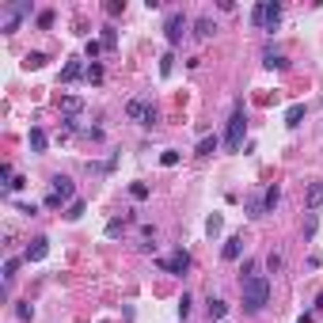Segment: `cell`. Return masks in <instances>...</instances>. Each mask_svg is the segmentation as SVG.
Instances as JSON below:
<instances>
[{
  "label": "cell",
  "instance_id": "cell-7",
  "mask_svg": "<svg viewBox=\"0 0 323 323\" xmlns=\"http://www.w3.org/2000/svg\"><path fill=\"white\" fill-rule=\"evenodd\" d=\"M160 266L168 274H187L190 270V255H187V251H175L171 259H160Z\"/></svg>",
  "mask_w": 323,
  "mask_h": 323
},
{
  "label": "cell",
  "instance_id": "cell-22",
  "mask_svg": "<svg viewBox=\"0 0 323 323\" xmlns=\"http://www.w3.org/2000/svg\"><path fill=\"white\" fill-rule=\"evenodd\" d=\"M61 106H65V111H68V114H76V111H80V106H84V103H80V99H76V95H65V99H61Z\"/></svg>",
  "mask_w": 323,
  "mask_h": 323
},
{
  "label": "cell",
  "instance_id": "cell-26",
  "mask_svg": "<svg viewBox=\"0 0 323 323\" xmlns=\"http://www.w3.org/2000/svg\"><path fill=\"white\" fill-rule=\"evenodd\" d=\"M27 65H31V68H42V65H46V53H27Z\"/></svg>",
  "mask_w": 323,
  "mask_h": 323
},
{
  "label": "cell",
  "instance_id": "cell-3",
  "mask_svg": "<svg viewBox=\"0 0 323 323\" xmlns=\"http://www.w3.org/2000/svg\"><path fill=\"white\" fill-rule=\"evenodd\" d=\"M278 19H281V4H278V0H262V4L251 8V23L262 27V31H274Z\"/></svg>",
  "mask_w": 323,
  "mask_h": 323
},
{
  "label": "cell",
  "instance_id": "cell-33",
  "mask_svg": "<svg viewBox=\"0 0 323 323\" xmlns=\"http://www.w3.org/2000/svg\"><path fill=\"white\" fill-rule=\"evenodd\" d=\"M266 266H270V274H274V270H281V255H270V259H266Z\"/></svg>",
  "mask_w": 323,
  "mask_h": 323
},
{
  "label": "cell",
  "instance_id": "cell-16",
  "mask_svg": "<svg viewBox=\"0 0 323 323\" xmlns=\"http://www.w3.org/2000/svg\"><path fill=\"white\" fill-rule=\"evenodd\" d=\"M217 137H202V141H198V156H213V152H217Z\"/></svg>",
  "mask_w": 323,
  "mask_h": 323
},
{
  "label": "cell",
  "instance_id": "cell-4",
  "mask_svg": "<svg viewBox=\"0 0 323 323\" xmlns=\"http://www.w3.org/2000/svg\"><path fill=\"white\" fill-rule=\"evenodd\" d=\"M243 133H247V118H243V106H236V111H232V118H228V133H224V145L236 152L240 145H243Z\"/></svg>",
  "mask_w": 323,
  "mask_h": 323
},
{
  "label": "cell",
  "instance_id": "cell-20",
  "mask_svg": "<svg viewBox=\"0 0 323 323\" xmlns=\"http://www.w3.org/2000/svg\"><path fill=\"white\" fill-rule=\"evenodd\" d=\"M103 46H106V50L118 46V31H114V27H103Z\"/></svg>",
  "mask_w": 323,
  "mask_h": 323
},
{
  "label": "cell",
  "instance_id": "cell-29",
  "mask_svg": "<svg viewBox=\"0 0 323 323\" xmlns=\"http://www.w3.org/2000/svg\"><path fill=\"white\" fill-rule=\"evenodd\" d=\"M171 61H175V57H171V53H164V57H160V73H164V76H168V73H171Z\"/></svg>",
  "mask_w": 323,
  "mask_h": 323
},
{
  "label": "cell",
  "instance_id": "cell-23",
  "mask_svg": "<svg viewBox=\"0 0 323 323\" xmlns=\"http://www.w3.org/2000/svg\"><path fill=\"white\" fill-rule=\"evenodd\" d=\"M160 164H164V168H175V164H179V152H175V149H168V152L160 156Z\"/></svg>",
  "mask_w": 323,
  "mask_h": 323
},
{
  "label": "cell",
  "instance_id": "cell-27",
  "mask_svg": "<svg viewBox=\"0 0 323 323\" xmlns=\"http://www.w3.org/2000/svg\"><path fill=\"white\" fill-rule=\"evenodd\" d=\"M87 80H92V84H99V80H103V68L95 65V61H92V68H87Z\"/></svg>",
  "mask_w": 323,
  "mask_h": 323
},
{
  "label": "cell",
  "instance_id": "cell-13",
  "mask_svg": "<svg viewBox=\"0 0 323 323\" xmlns=\"http://www.w3.org/2000/svg\"><path fill=\"white\" fill-rule=\"evenodd\" d=\"M278 202H281V190L278 187H266V194H262V209L274 213V209H278Z\"/></svg>",
  "mask_w": 323,
  "mask_h": 323
},
{
  "label": "cell",
  "instance_id": "cell-17",
  "mask_svg": "<svg viewBox=\"0 0 323 323\" xmlns=\"http://www.w3.org/2000/svg\"><path fill=\"white\" fill-rule=\"evenodd\" d=\"M224 312H228V304H224V300H213V297H209V319H224Z\"/></svg>",
  "mask_w": 323,
  "mask_h": 323
},
{
  "label": "cell",
  "instance_id": "cell-8",
  "mask_svg": "<svg viewBox=\"0 0 323 323\" xmlns=\"http://www.w3.org/2000/svg\"><path fill=\"white\" fill-rule=\"evenodd\" d=\"M46 255H50V240H46V236L31 240V247H27V262H42Z\"/></svg>",
  "mask_w": 323,
  "mask_h": 323
},
{
  "label": "cell",
  "instance_id": "cell-11",
  "mask_svg": "<svg viewBox=\"0 0 323 323\" xmlns=\"http://www.w3.org/2000/svg\"><path fill=\"white\" fill-rule=\"evenodd\" d=\"M213 31H217V23H213L209 15H202V19H194V34L198 38H213Z\"/></svg>",
  "mask_w": 323,
  "mask_h": 323
},
{
  "label": "cell",
  "instance_id": "cell-25",
  "mask_svg": "<svg viewBox=\"0 0 323 323\" xmlns=\"http://www.w3.org/2000/svg\"><path fill=\"white\" fill-rule=\"evenodd\" d=\"M15 270H19V259H8V262H4V281H12Z\"/></svg>",
  "mask_w": 323,
  "mask_h": 323
},
{
  "label": "cell",
  "instance_id": "cell-12",
  "mask_svg": "<svg viewBox=\"0 0 323 323\" xmlns=\"http://www.w3.org/2000/svg\"><path fill=\"white\" fill-rule=\"evenodd\" d=\"M80 76H84V65H80V61H68V65L61 68V80H65V84H73V80H80Z\"/></svg>",
  "mask_w": 323,
  "mask_h": 323
},
{
  "label": "cell",
  "instance_id": "cell-10",
  "mask_svg": "<svg viewBox=\"0 0 323 323\" xmlns=\"http://www.w3.org/2000/svg\"><path fill=\"white\" fill-rule=\"evenodd\" d=\"M240 251H243V240H240V236H228V240H224V251H221V255L228 259V262H236Z\"/></svg>",
  "mask_w": 323,
  "mask_h": 323
},
{
  "label": "cell",
  "instance_id": "cell-15",
  "mask_svg": "<svg viewBox=\"0 0 323 323\" xmlns=\"http://www.w3.org/2000/svg\"><path fill=\"white\" fill-rule=\"evenodd\" d=\"M262 65H266V68H289V61H285L281 53H274V50H266V57H262Z\"/></svg>",
  "mask_w": 323,
  "mask_h": 323
},
{
  "label": "cell",
  "instance_id": "cell-30",
  "mask_svg": "<svg viewBox=\"0 0 323 323\" xmlns=\"http://www.w3.org/2000/svg\"><path fill=\"white\" fill-rule=\"evenodd\" d=\"M15 316H19V319H31L34 312H31V304H15Z\"/></svg>",
  "mask_w": 323,
  "mask_h": 323
},
{
  "label": "cell",
  "instance_id": "cell-18",
  "mask_svg": "<svg viewBox=\"0 0 323 323\" xmlns=\"http://www.w3.org/2000/svg\"><path fill=\"white\" fill-rule=\"evenodd\" d=\"M31 152H46V133L42 130H31Z\"/></svg>",
  "mask_w": 323,
  "mask_h": 323
},
{
  "label": "cell",
  "instance_id": "cell-6",
  "mask_svg": "<svg viewBox=\"0 0 323 323\" xmlns=\"http://www.w3.org/2000/svg\"><path fill=\"white\" fill-rule=\"evenodd\" d=\"M187 27H190V19L183 15V12H171L168 15V23H164V34H168V42H183V34H187Z\"/></svg>",
  "mask_w": 323,
  "mask_h": 323
},
{
  "label": "cell",
  "instance_id": "cell-31",
  "mask_svg": "<svg viewBox=\"0 0 323 323\" xmlns=\"http://www.w3.org/2000/svg\"><path fill=\"white\" fill-rule=\"evenodd\" d=\"M23 187H27V179H23V175H15V179L8 183V190H23Z\"/></svg>",
  "mask_w": 323,
  "mask_h": 323
},
{
  "label": "cell",
  "instance_id": "cell-14",
  "mask_svg": "<svg viewBox=\"0 0 323 323\" xmlns=\"http://www.w3.org/2000/svg\"><path fill=\"white\" fill-rule=\"evenodd\" d=\"M300 118H304V103H293L285 111V125H300Z\"/></svg>",
  "mask_w": 323,
  "mask_h": 323
},
{
  "label": "cell",
  "instance_id": "cell-1",
  "mask_svg": "<svg viewBox=\"0 0 323 323\" xmlns=\"http://www.w3.org/2000/svg\"><path fill=\"white\" fill-rule=\"evenodd\" d=\"M240 297H243V312H262L270 300V278H262V274H255V278L240 281Z\"/></svg>",
  "mask_w": 323,
  "mask_h": 323
},
{
  "label": "cell",
  "instance_id": "cell-5",
  "mask_svg": "<svg viewBox=\"0 0 323 323\" xmlns=\"http://www.w3.org/2000/svg\"><path fill=\"white\" fill-rule=\"evenodd\" d=\"M125 114H130V122H137V125H156V118H160V111H156L149 99H133L125 106Z\"/></svg>",
  "mask_w": 323,
  "mask_h": 323
},
{
  "label": "cell",
  "instance_id": "cell-32",
  "mask_svg": "<svg viewBox=\"0 0 323 323\" xmlns=\"http://www.w3.org/2000/svg\"><path fill=\"white\" fill-rule=\"evenodd\" d=\"M99 50H103V42H87V57H92V61L99 57Z\"/></svg>",
  "mask_w": 323,
  "mask_h": 323
},
{
  "label": "cell",
  "instance_id": "cell-28",
  "mask_svg": "<svg viewBox=\"0 0 323 323\" xmlns=\"http://www.w3.org/2000/svg\"><path fill=\"white\" fill-rule=\"evenodd\" d=\"M179 316H183V319L190 316V297H187V293H183V300H179Z\"/></svg>",
  "mask_w": 323,
  "mask_h": 323
},
{
  "label": "cell",
  "instance_id": "cell-21",
  "mask_svg": "<svg viewBox=\"0 0 323 323\" xmlns=\"http://www.w3.org/2000/svg\"><path fill=\"white\" fill-rule=\"evenodd\" d=\"M247 217H266V209H262V202H259V198H251V202H247Z\"/></svg>",
  "mask_w": 323,
  "mask_h": 323
},
{
  "label": "cell",
  "instance_id": "cell-2",
  "mask_svg": "<svg viewBox=\"0 0 323 323\" xmlns=\"http://www.w3.org/2000/svg\"><path fill=\"white\" fill-rule=\"evenodd\" d=\"M73 194H76L73 179H68V175H53L50 179V194H46V209H61L65 202H76Z\"/></svg>",
  "mask_w": 323,
  "mask_h": 323
},
{
  "label": "cell",
  "instance_id": "cell-35",
  "mask_svg": "<svg viewBox=\"0 0 323 323\" xmlns=\"http://www.w3.org/2000/svg\"><path fill=\"white\" fill-rule=\"evenodd\" d=\"M316 312H323V297H319V300H316Z\"/></svg>",
  "mask_w": 323,
  "mask_h": 323
},
{
  "label": "cell",
  "instance_id": "cell-24",
  "mask_svg": "<svg viewBox=\"0 0 323 323\" xmlns=\"http://www.w3.org/2000/svg\"><path fill=\"white\" fill-rule=\"evenodd\" d=\"M130 194H133L137 202H145V198H149V187H145V183H133V187H130Z\"/></svg>",
  "mask_w": 323,
  "mask_h": 323
},
{
  "label": "cell",
  "instance_id": "cell-9",
  "mask_svg": "<svg viewBox=\"0 0 323 323\" xmlns=\"http://www.w3.org/2000/svg\"><path fill=\"white\" fill-rule=\"evenodd\" d=\"M304 205L308 209H319L323 205V183L316 179V183H308V190H304Z\"/></svg>",
  "mask_w": 323,
  "mask_h": 323
},
{
  "label": "cell",
  "instance_id": "cell-34",
  "mask_svg": "<svg viewBox=\"0 0 323 323\" xmlns=\"http://www.w3.org/2000/svg\"><path fill=\"white\" fill-rule=\"evenodd\" d=\"M297 323H312V316H300V319H297Z\"/></svg>",
  "mask_w": 323,
  "mask_h": 323
},
{
  "label": "cell",
  "instance_id": "cell-19",
  "mask_svg": "<svg viewBox=\"0 0 323 323\" xmlns=\"http://www.w3.org/2000/svg\"><path fill=\"white\" fill-rule=\"evenodd\" d=\"M65 217H68V221H80V217H84V202H80V198H76V202H68Z\"/></svg>",
  "mask_w": 323,
  "mask_h": 323
}]
</instances>
